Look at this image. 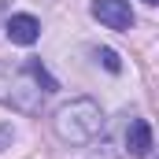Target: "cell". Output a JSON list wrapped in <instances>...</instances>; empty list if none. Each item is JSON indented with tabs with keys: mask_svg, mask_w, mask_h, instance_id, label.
Here are the masks:
<instances>
[{
	"mask_svg": "<svg viewBox=\"0 0 159 159\" xmlns=\"http://www.w3.org/2000/svg\"><path fill=\"white\" fill-rule=\"evenodd\" d=\"M11 137H15V129H11V126H0V152L11 144Z\"/></svg>",
	"mask_w": 159,
	"mask_h": 159,
	"instance_id": "52a82bcc",
	"label": "cell"
},
{
	"mask_svg": "<svg viewBox=\"0 0 159 159\" xmlns=\"http://www.w3.org/2000/svg\"><path fill=\"white\" fill-rule=\"evenodd\" d=\"M4 34L11 44H22V48H30L34 41L41 37V22L34 15H11L7 22H4Z\"/></svg>",
	"mask_w": 159,
	"mask_h": 159,
	"instance_id": "277c9868",
	"label": "cell"
},
{
	"mask_svg": "<svg viewBox=\"0 0 159 159\" xmlns=\"http://www.w3.org/2000/svg\"><path fill=\"white\" fill-rule=\"evenodd\" d=\"M96 59H100V63H104L111 74H119V70H122V59L111 52V48H96Z\"/></svg>",
	"mask_w": 159,
	"mask_h": 159,
	"instance_id": "8992f818",
	"label": "cell"
},
{
	"mask_svg": "<svg viewBox=\"0 0 159 159\" xmlns=\"http://www.w3.org/2000/svg\"><path fill=\"white\" fill-rule=\"evenodd\" d=\"M59 81L44 70L37 56L22 59V63H7L0 59V104L19 111V115H41L44 96L56 93Z\"/></svg>",
	"mask_w": 159,
	"mask_h": 159,
	"instance_id": "6da1fadb",
	"label": "cell"
},
{
	"mask_svg": "<svg viewBox=\"0 0 159 159\" xmlns=\"http://www.w3.org/2000/svg\"><path fill=\"white\" fill-rule=\"evenodd\" d=\"M89 11H93V19L104 22L107 30L126 34V30L133 26V7H129V0H93Z\"/></svg>",
	"mask_w": 159,
	"mask_h": 159,
	"instance_id": "3957f363",
	"label": "cell"
},
{
	"mask_svg": "<svg viewBox=\"0 0 159 159\" xmlns=\"http://www.w3.org/2000/svg\"><path fill=\"white\" fill-rule=\"evenodd\" d=\"M7 4H11V0H0V22L7 19Z\"/></svg>",
	"mask_w": 159,
	"mask_h": 159,
	"instance_id": "ba28073f",
	"label": "cell"
},
{
	"mask_svg": "<svg viewBox=\"0 0 159 159\" xmlns=\"http://www.w3.org/2000/svg\"><path fill=\"white\" fill-rule=\"evenodd\" d=\"M52 129H56V137L63 144H89L104 129V111H100V104L93 96H74V100L56 107Z\"/></svg>",
	"mask_w": 159,
	"mask_h": 159,
	"instance_id": "7a4b0ae2",
	"label": "cell"
},
{
	"mask_svg": "<svg viewBox=\"0 0 159 159\" xmlns=\"http://www.w3.org/2000/svg\"><path fill=\"white\" fill-rule=\"evenodd\" d=\"M144 4H159V0H144Z\"/></svg>",
	"mask_w": 159,
	"mask_h": 159,
	"instance_id": "9c48e42d",
	"label": "cell"
},
{
	"mask_svg": "<svg viewBox=\"0 0 159 159\" xmlns=\"http://www.w3.org/2000/svg\"><path fill=\"white\" fill-rule=\"evenodd\" d=\"M126 148L133 159H148L152 156V126L144 119H133L126 126Z\"/></svg>",
	"mask_w": 159,
	"mask_h": 159,
	"instance_id": "5b68a950",
	"label": "cell"
}]
</instances>
